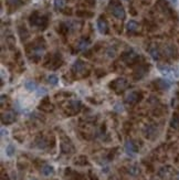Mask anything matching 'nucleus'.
I'll return each instance as SVG.
<instances>
[{
  "mask_svg": "<svg viewBox=\"0 0 179 180\" xmlns=\"http://www.w3.org/2000/svg\"><path fill=\"white\" fill-rule=\"evenodd\" d=\"M158 70H159V72L163 74L164 76L166 77H178L179 73L176 72L175 70L168 65H164V64H158Z\"/></svg>",
  "mask_w": 179,
  "mask_h": 180,
  "instance_id": "obj_1",
  "label": "nucleus"
},
{
  "mask_svg": "<svg viewBox=\"0 0 179 180\" xmlns=\"http://www.w3.org/2000/svg\"><path fill=\"white\" fill-rule=\"evenodd\" d=\"M112 13L115 18L120 19V20H124L125 17H126V13H125L124 8L122 7L121 4H114L112 7Z\"/></svg>",
  "mask_w": 179,
  "mask_h": 180,
  "instance_id": "obj_2",
  "label": "nucleus"
},
{
  "mask_svg": "<svg viewBox=\"0 0 179 180\" xmlns=\"http://www.w3.org/2000/svg\"><path fill=\"white\" fill-rule=\"evenodd\" d=\"M125 151L126 154L129 156H134L137 152V149H136V146L134 145L132 141H127L125 143Z\"/></svg>",
  "mask_w": 179,
  "mask_h": 180,
  "instance_id": "obj_3",
  "label": "nucleus"
},
{
  "mask_svg": "<svg viewBox=\"0 0 179 180\" xmlns=\"http://www.w3.org/2000/svg\"><path fill=\"white\" fill-rule=\"evenodd\" d=\"M2 123L4 124H11V123L15 120V114L12 112H6L2 114Z\"/></svg>",
  "mask_w": 179,
  "mask_h": 180,
  "instance_id": "obj_4",
  "label": "nucleus"
},
{
  "mask_svg": "<svg viewBox=\"0 0 179 180\" xmlns=\"http://www.w3.org/2000/svg\"><path fill=\"white\" fill-rule=\"evenodd\" d=\"M97 28H99L101 33H107V31H108V25L103 18H100L97 20Z\"/></svg>",
  "mask_w": 179,
  "mask_h": 180,
  "instance_id": "obj_5",
  "label": "nucleus"
},
{
  "mask_svg": "<svg viewBox=\"0 0 179 180\" xmlns=\"http://www.w3.org/2000/svg\"><path fill=\"white\" fill-rule=\"evenodd\" d=\"M84 68H85L84 63L82 61H80V60H77V61L74 62L73 66H72V70H73L75 73H82L84 71Z\"/></svg>",
  "mask_w": 179,
  "mask_h": 180,
  "instance_id": "obj_6",
  "label": "nucleus"
},
{
  "mask_svg": "<svg viewBox=\"0 0 179 180\" xmlns=\"http://www.w3.org/2000/svg\"><path fill=\"white\" fill-rule=\"evenodd\" d=\"M149 54L150 57L155 60V61H158L160 59V51L157 47H152L149 49Z\"/></svg>",
  "mask_w": 179,
  "mask_h": 180,
  "instance_id": "obj_7",
  "label": "nucleus"
},
{
  "mask_svg": "<svg viewBox=\"0 0 179 180\" xmlns=\"http://www.w3.org/2000/svg\"><path fill=\"white\" fill-rule=\"evenodd\" d=\"M126 29H127L128 32H135L136 30L138 29V23L134 20H129L126 25Z\"/></svg>",
  "mask_w": 179,
  "mask_h": 180,
  "instance_id": "obj_8",
  "label": "nucleus"
},
{
  "mask_svg": "<svg viewBox=\"0 0 179 180\" xmlns=\"http://www.w3.org/2000/svg\"><path fill=\"white\" fill-rule=\"evenodd\" d=\"M88 45H90V41H88V40L81 39L80 41H79V43H77V49L81 51H84L88 49Z\"/></svg>",
  "mask_w": 179,
  "mask_h": 180,
  "instance_id": "obj_9",
  "label": "nucleus"
},
{
  "mask_svg": "<svg viewBox=\"0 0 179 180\" xmlns=\"http://www.w3.org/2000/svg\"><path fill=\"white\" fill-rule=\"evenodd\" d=\"M136 101H137V93H135V92L129 93L127 96L125 97V102L128 103V104H134Z\"/></svg>",
  "mask_w": 179,
  "mask_h": 180,
  "instance_id": "obj_10",
  "label": "nucleus"
},
{
  "mask_svg": "<svg viewBox=\"0 0 179 180\" xmlns=\"http://www.w3.org/2000/svg\"><path fill=\"white\" fill-rule=\"evenodd\" d=\"M25 87H26L29 92H33V91H37L38 85H37V83L33 82V81H27V82L25 83Z\"/></svg>",
  "mask_w": 179,
  "mask_h": 180,
  "instance_id": "obj_11",
  "label": "nucleus"
},
{
  "mask_svg": "<svg viewBox=\"0 0 179 180\" xmlns=\"http://www.w3.org/2000/svg\"><path fill=\"white\" fill-rule=\"evenodd\" d=\"M54 173V169H53V167L50 165H45L42 167V173H43L44 176H50L52 173Z\"/></svg>",
  "mask_w": 179,
  "mask_h": 180,
  "instance_id": "obj_12",
  "label": "nucleus"
},
{
  "mask_svg": "<svg viewBox=\"0 0 179 180\" xmlns=\"http://www.w3.org/2000/svg\"><path fill=\"white\" fill-rule=\"evenodd\" d=\"M157 83L159 84V86L164 90H168L170 89V82H168L167 80H157Z\"/></svg>",
  "mask_w": 179,
  "mask_h": 180,
  "instance_id": "obj_13",
  "label": "nucleus"
},
{
  "mask_svg": "<svg viewBox=\"0 0 179 180\" xmlns=\"http://www.w3.org/2000/svg\"><path fill=\"white\" fill-rule=\"evenodd\" d=\"M53 4H54L55 9H58V10H62L63 8L65 7V0H54V1H53Z\"/></svg>",
  "mask_w": 179,
  "mask_h": 180,
  "instance_id": "obj_14",
  "label": "nucleus"
},
{
  "mask_svg": "<svg viewBox=\"0 0 179 180\" xmlns=\"http://www.w3.org/2000/svg\"><path fill=\"white\" fill-rule=\"evenodd\" d=\"M15 151H16V148L13 145H8L7 148H6V154H7V156H9V157H12V156L15 155Z\"/></svg>",
  "mask_w": 179,
  "mask_h": 180,
  "instance_id": "obj_15",
  "label": "nucleus"
},
{
  "mask_svg": "<svg viewBox=\"0 0 179 180\" xmlns=\"http://www.w3.org/2000/svg\"><path fill=\"white\" fill-rule=\"evenodd\" d=\"M48 82L50 83L51 85H56L59 82V79H58V76L54 75V74H52V75H49L48 76Z\"/></svg>",
  "mask_w": 179,
  "mask_h": 180,
  "instance_id": "obj_16",
  "label": "nucleus"
},
{
  "mask_svg": "<svg viewBox=\"0 0 179 180\" xmlns=\"http://www.w3.org/2000/svg\"><path fill=\"white\" fill-rule=\"evenodd\" d=\"M170 126L172 128H178L179 127V116H174L170 122Z\"/></svg>",
  "mask_w": 179,
  "mask_h": 180,
  "instance_id": "obj_17",
  "label": "nucleus"
},
{
  "mask_svg": "<svg viewBox=\"0 0 179 180\" xmlns=\"http://www.w3.org/2000/svg\"><path fill=\"white\" fill-rule=\"evenodd\" d=\"M165 52H166V54H168V55H172L174 53H176V50L172 45H168V47H166Z\"/></svg>",
  "mask_w": 179,
  "mask_h": 180,
  "instance_id": "obj_18",
  "label": "nucleus"
},
{
  "mask_svg": "<svg viewBox=\"0 0 179 180\" xmlns=\"http://www.w3.org/2000/svg\"><path fill=\"white\" fill-rule=\"evenodd\" d=\"M71 105H72V107L75 109V111H79L81 107V103L79 101H73L72 103H71Z\"/></svg>",
  "mask_w": 179,
  "mask_h": 180,
  "instance_id": "obj_19",
  "label": "nucleus"
},
{
  "mask_svg": "<svg viewBox=\"0 0 179 180\" xmlns=\"http://www.w3.org/2000/svg\"><path fill=\"white\" fill-rule=\"evenodd\" d=\"M37 93L38 95H44V94H47V90H45L44 87H38Z\"/></svg>",
  "mask_w": 179,
  "mask_h": 180,
  "instance_id": "obj_20",
  "label": "nucleus"
},
{
  "mask_svg": "<svg viewBox=\"0 0 179 180\" xmlns=\"http://www.w3.org/2000/svg\"><path fill=\"white\" fill-rule=\"evenodd\" d=\"M129 173H132V175H134V176H135V175H137V173H139V170L137 169V168H136V167H132V168H131V169H129Z\"/></svg>",
  "mask_w": 179,
  "mask_h": 180,
  "instance_id": "obj_21",
  "label": "nucleus"
},
{
  "mask_svg": "<svg viewBox=\"0 0 179 180\" xmlns=\"http://www.w3.org/2000/svg\"><path fill=\"white\" fill-rule=\"evenodd\" d=\"M4 135H6V136H7V135H8V132H7V130H4V128H2V129H1V136L4 137Z\"/></svg>",
  "mask_w": 179,
  "mask_h": 180,
  "instance_id": "obj_22",
  "label": "nucleus"
},
{
  "mask_svg": "<svg viewBox=\"0 0 179 180\" xmlns=\"http://www.w3.org/2000/svg\"><path fill=\"white\" fill-rule=\"evenodd\" d=\"M170 2H172V4H178V0H170Z\"/></svg>",
  "mask_w": 179,
  "mask_h": 180,
  "instance_id": "obj_23",
  "label": "nucleus"
},
{
  "mask_svg": "<svg viewBox=\"0 0 179 180\" xmlns=\"http://www.w3.org/2000/svg\"><path fill=\"white\" fill-rule=\"evenodd\" d=\"M125 1H129V0H125Z\"/></svg>",
  "mask_w": 179,
  "mask_h": 180,
  "instance_id": "obj_24",
  "label": "nucleus"
},
{
  "mask_svg": "<svg viewBox=\"0 0 179 180\" xmlns=\"http://www.w3.org/2000/svg\"><path fill=\"white\" fill-rule=\"evenodd\" d=\"M178 179H179V175H178Z\"/></svg>",
  "mask_w": 179,
  "mask_h": 180,
  "instance_id": "obj_25",
  "label": "nucleus"
}]
</instances>
